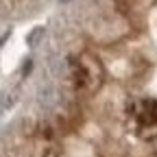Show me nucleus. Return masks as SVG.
Masks as SVG:
<instances>
[{
	"mask_svg": "<svg viewBox=\"0 0 157 157\" xmlns=\"http://www.w3.org/2000/svg\"><path fill=\"white\" fill-rule=\"evenodd\" d=\"M37 101H39V105H44V107H52L55 101H57V90L50 83L42 85V87L37 90Z\"/></svg>",
	"mask_w": 157,
	"mask_h": 157,
	"instance_id": "1",
	"label": "nucleus"
},
{
	"mask_svg": "<svg viewBox=\"0 0 157 157\" xmlns=\"http://www.w3.org/2000/svg\"><path fill=\"white\" fill-rule=\"evenodd\" d=\"M13 103H15V96H11V94H0V113L7 111Z\"/></svg>",
	"mask_w": 157,
	"mask_h": 157,
	"instance_id": "2",
	"label": "nucleus"
},
{
	"mask_svg": "<svg viewBox=\"0 0 157 157\" xmlns=\"http://www.w3.org/2000/svg\"><path fill=\"white\" fill-rule=\"evenodd\" d=\"M42 33H44L42 29H37V31H33V33L29 35V44H31V46H35V44L39 42V39H42V37H39V35H42Z\"/></svg>",
	"mask_w": 157,
	"mask_h": 157,
	"instance_id": "3",
	"label": "nucleus"
}]
</instances>
